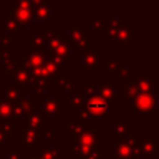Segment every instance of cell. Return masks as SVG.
<instances>
[{"instance_id": "1", "label": "cell", "mask_w": 159, "mask_h": 159, "mask_svg": "<svg viewBox=\"0 0 159 159\" xmlns=\"http://www.w3.org/2000/svg\"><path fill=\"white\" fill-rule=\"evenodd\" d=\"M103 138L96 130L88 129L68 142V152L77 159H86L91 154H102Z\"/></svg>"}, {"instance_id": "2", "label": "cell", "mask_w": 159, "mask_h": 159, "mask_svg": "<svg viewBox=\"0 0 159 159\" xmlns=\"http://www.w3.org/2000/svg\"><path fill=\"white\" fill-rule=\"evenodd\" d=\"M133 159H150L159 157L158 135H133L129 137Z\"/></svg>"}, {"instance_id": "3", "label": "cell", "mask_w": 159, "mask_h": 159, "mask_svg": "<svg viewBox=\"0 0 159 159\" xmlns=\"http://www.w3.org/2000/svg\"><path fill=\"white\" fill-rule=\"evenodd\" d=\"M67 37L73 51H80V56L91 51L92 46V36L82 27L78 22H68V34Z\"/></svg>"}, {"instance_id": "4", "label": "cell", "mask_w": 159, "mask_h": 159, "mask_svg": "<svg viewBox=\"0 0 159 159\" xmlns=\"http://www.w3.org/2000/svg\"><path fill=\"white\" fill-rule=\"evenodd\" d=\"M31 14L34 21L51 24L52 19L57 16V6L51 0H30Z\"/></svg>"}, {"instance_id": "5", "label": "cell", "mask_w": 159, "mask_h": 159, "mask_svg": "<svg viewBox=\"0 0 159 159\" xmlns=\"http://www.w3.org/2000/svg\"><path fill=\"white\" fill-rule=\"evenodd\" d=\"M21 27L30 26L34 21L31 14V1L26 0H14L11 2V10L7 11Z\"/></svg>"}, {"instance_id": "6", "label": "cell", "mask_w": 159, "mask_h": 159, "mask_svg": "<svg viewBox=\"0 0 159 159\" xmlns=\"http://www.w3.org/2000/svg\"><path fill=\"white\" fill-rule=\"evenodd\" d=\"M41 111L45 117H50L52 119H62L63 118V97H48L41 96L40 97Z\"/></svg>"}, {"instance_id": "7", "label": "cell", "mask_w": 159, "mask_h": 159, "mask_svg": "<svg viewBox=\"0 0 159 159\" xmlns=\"http://www.w3.org/2000/svg\"><path fill=\"white\" fill-rule=\"evenodd\" d=\"M84 107L87 108L91 119L92 118L107 119L108 118V109L112 108L111 104L106 99L99 97L98 94H94L92 97L84 98Z\"/></svg>"}, {"instance_id": "8", "label": "cell", "mask_w": 159, "mask_h": 159, "mask_svg": "<svg viewBox=\"0 0 159 159\" xmlns=\"http://www.w3.org/2000/svg\"><path fill=\"white\" fill-rule=\"evenodd\" d=\"M14 86L30 92L34 86V76L29 67H26L22 62H19L16 70L12 72V83Z\"/></svg>"}, {"instance_id": "9", "label": "cell", "mask_w": 159, "mask_h": 159, "mask_svg": "<svg viewBox=\"0 0 159 159\" xmlns=\"http://www.w3.org/2000/svg\"><path fill=\"white\" fill-rule=\"evenodd\" d=\"M132 104L138 113H142V114L153 113L157 108V92L138 93L133 98Z\"/></svg>"}, {"instance_id": "10", "label": "cell", "mask_w": 159, "mask_h": 159, "mask_svg": "<svg viewBox=\"0 0 159 159\" xmlns=\"http://www.w3.org/2000/svg\"><path fill=\"white\" fill-rule=\"evenodd\" d=\"M103 62V51L102 50H96V51H89L81 56V62H80V68L84 70L87 75H94L97 73L101 63Z\"/></svg>"}, {"instance_id": "11", "label": "cell", "mask_w": 159, "mask_h": 159, "mask_svg": "<svg viewBox=\"0 0 159 159\" xmlns=\"http://www.w3.org/2000/svg\"><path fill=\"white\" fill-rule=\"evenodd\" d=\"M108 130H113L114 143L118 140L128 139L132 137V120L130 118H114L111 124H108Z\"/></svg>"}, {"instance_id": "12", "label": "cell", "mask_w": 159, "mask_h": 159, "mask_svg": "<svg viewBox=\"0 0 159 159\" xmlns=\"http://www.w3.org/2000/svg\"><path fill=\"white\" fill-rule=\"evenodd\" d=\"M45 132V130H43ZM43 132H37L32 129H20L17 133V144L20 148H39L42 143Z\"/></svg>"}, {"instance_id": "13", "label": "cell", "mask_w": 159, "mask_h": 159, "mask_svg": "<svg viewBox=\"0 0 159 159\" xmlns=\"http://www.w3.org/2000/svg\"><path fill=\"white\" fill-rule=\"evenodd\" d=\"M22 128L32 129L37 132L46 130V117L40 107H35L30 114H27L22 120Z\"/></svg>"}, {"instance_id": "14", "label": "cell", "mask_w": 159, "mask_h": 159, "mask_svg": "<svg viewBox=\"0 0 159 159\" xmlns=\"http://www.w3.org/2000/svg\"><path fill=\"white\" fill-rule=\"evenodd\" d=\"M133 81L139 93L157 92L159 89V81L153 73H137Z\"/></svg>"}, {"instance_id": "15", "label": "cell", "mask_w": 159, "mask_h": 159, "mask_svg": "<svg viewBox=\"0 0 159 159\" xmlns=\"http://www.w3.org/2000/svg\"><path fill=\"white\" fill-rule=\"evenodd\" d=\"M135 37H137V29L132 27L130 22L125 21L122 26H119V29L114 34L112 42L114 46H119V45L128 46L133 42V40H135Z\"/></svg>"}, {"instance_id": "16", "label": "cell", "mask_w": 159, "mask_h": 159, "mask_svg": "<svg viewBox=\"0 0 159 159\" xmlns=\"http://www.w3.org/2000/svg\"><path fill=\"white\" fill-rule=\"evenodd\" d=\"M46 32L47 29L36 27L29 35V50L36 52H46Z\"/></svg>"}, {"instance_id": "17", "label": "cell", "mask_w": 159, "mask_h": 159, "mask_svg": "<svg viewBox=\"0 0 159 159\" xmlns=\"http://www.w3.org/2000/svg\"><path fill=\"white\" fill-rule=\"evenodd\" d=\"M62 129L68 133V135L75 139L78 135H81L83 132L91 129V120L89 119H76L72 118L68 120V123L62 125Z\"/></svg>"}, {"instance_id": "18", "label": "cell", "mask_w": 159, "mask_h": 159, "mask_svg": "<svg viewBox=\"0 0 159 159\" xmlns=\"http://www.w3.org/2000/svg\"><path fill=\"white\" fill-rule=\"evenodd\" d=\"M48 60V55L47 52H36V51H30V50H25L22 52V63L29 67L30 70L42 66L46 61Z\"/></svg>"}, {"instance_id": "19", "label": "cell", "mask_w": 159, "mask_h": 159, "mask_svg": "<svg viewBox=\"0 0 159 159\" xmlns=\"http://www.w3.org/2000/svg\"><path fill=\"white\" fill-rule=\"evenodd\" d=\"M48 56H57V57H62V58H66V60H70L71 57L75 56V51L70 43V40L67 37L66 34H61V37H60V41L56 45V47L47 53Z\"/></svg>"}, {"instance_id": "20", "label": "cell", "mask_w": 159, "mask_h": 159, "mask_svg": "<svg viewBox=\"0 0 159 159\" xmlns=\"http://www.w3.org/2000/svg\"><path fill=\"white\" fill-rule=\"evenodd\" d=\"M30 92L24 91L14 84H1L0 86V97L5 98L10 103H17L24 96L29 94Z\"/></svg>"}, {"instance_id": "21", "label": "cell", "mask_w": 159, "mask_h": 159, "mask_svg": "<svg viewBox=\"0 0 159 159\" xmlns=\"http://www.w3.org/2000/svg\"><path fill=\"white\" fill-rule=\"evenodd\" d=\"M0 26H1V34H6L11 36L14 34H19V35L24 34V27H21L9 12H6V15L0 17Z\"/></svg>"}, {"instance_id": "22", "label": "cell", "mask_w": 159, "mask_h": 159, "mask_svg": "<svg viewBox=\"0 0 159 159\" xmlns=\"http://www.w3.org/2000/svg\"><path fill=\"white\" fill-rule=\"evenodd\" d=\"M114 80L111 78H103L99 87H97V94L106 99L111 107L114 106Z\"/></svg>"}, {"instance_id": "23", "label": "cell", "mask_w": 159, "mask_h": 159, "mask_svg": "<svg viewBox=\"0 0 159 159\" xmlns=\"http://www.w3.org/2000/svg\"><path fill=\"white\" fill-rule=\"evenodd\" d=\"M53 86L56 87V89L62 92V97L70 96L75 91V80L71 78L68 73H60L56 77Z\"/></svg>"}, {"instance_id": "24", "label": "cell", "mask_w": 159, "mask_h": 159, "mask_svg": "<svg viewBox=\"0 0 159 159\" xmlns=\"http://www.w3.org/2000/svg\"><path fill=\"white\" fill-rule=\"evenodd\" d=\"M1 63H0V75H6V73H12L17 65H19V58L14 56L10 51H1Z\"/></svg>"}, {"instance_id": "25", "label": "cell", "mask_w": 159, "mask_h": 159, "mask_svg": "<svg viewBox=\"0 0 159 159\" xmlns=\"http://www.w3.org/2000/svg\"><path fill=\"white\" fill-rule=\"evenodd\" d=\"M19 125L17 124H2L0 123V147L6 148L7 144L12 140L14 135H17L19 133Z\"/></svg>"}, {"instance_id": "26", "label": "cell", "mask_w": 159, "mask_h": 159, "mask_svg": "<svg viewBox=\"0 0 159 159\" xmlns=\"http://www.w3.org/2000/svg\"><path fill=\"white\" fill-rule=\"evenodd\" d=\"M124 22H125L124 16H112V17H109L108 21L106 22V27H104V31L102 34L103 40H112L114 34L119 29V26H122Z\"/></svg>"}, {"instance_id": "27", "label": "cell", "mask_w": 159, "mask_h": 159, "mask_svg": "<svg viewBox=\"0 0 159 159\" xmlns=\"http://www.w3.org/2000/svg\"><path fill=\"white\" fill-rule=\"evenodd\" d=\"M113 155L116 159H133L129 138L116 142V145L113 149Z\"/></svg>"}, {"instance_id": "28", "label": "cell", "mask_w": 159, "mask_h": 159, "mask_svg": "<svg viewBox=\"0 0 159 159\" xmlns=\"http://www.w3.org/2000/svg\"><path fill=\"white\" fill-rule=\"evenodd\" d=\"M55 81L50 80V78H36L34 80V86H32V91H34V96H45L46 92L51 91L53 87Z\"/></svg>"}, {"instance_id": "29", "label": "cell", "mask_w": 159, "mask_h": 159, "mask_svg": "<svg viewBox=\"0 0 159 159\" xmlns=\"http://www.w3.org/2000/svg\"><path fill=\"white\" fill-rule=\"evenodd\" d=\"M36 159H62L63 148L62 147H48L43 148L40 152H35Z\"/></svg>"}, {"instance_id": "30", "label": "cell", "mask_w": 159, "mask_h": 159, "mask_svg": "<svg viewBox=\"0 0 159 159\" xmlns=\"http://www.w3.org/2000/svg\"><path fill=\"white\" fill-rule=\"evenodd\" d=\"M12 103L0 97V123L12 124Z\"/></svg>"}, {"instance_id": "31", "label": "cell", "mask_w": 159, "mask_h": 159, "mask_svg": "<svg viewBox=\"0 0 159 159\" xmlns=\"http://www.w3.org/2000/svg\"><path fill=\"white\" fill-rule=\"evenodd\" d=\"M120 57L118 56H109L106 61H103L99 66V70L103 75H109V73H114V71L118 68L119 63H120Z\"/></svg>"}, {"instance_id": "32", "label": "cell", "mask_w": 159, "mask_h": 159, "mask_svg": "<svg viewBox=\"0 0 159 159\" xmlns=\"http://www.w3.org/2000/svg\"><path fill=\"white\" fill-rule=\"evenodd\" d=\"M132 72L130 62H120L118 68L113 73V80H128Z\"/></svg>"}, {"instance_id": "33", "label": "cell", "mask_w": 159, "mask_h": 159, "mask_svg": "<svg viewBox=\"0 0 159 159\" xmlns=\"http://www.w3.org/2000/svg\"><path fill=\"white\" fill-rule=\"evenodd\" d=\"M19 103L21 104L22 111H24V114H25V117H26V116L30 114V113L32 112V109L35 108V96L29 93V94L24 96V97L19 101Z\"/></svg>"}, {"instance_id": "34", "label": "cell", "mask_w": 159, "mask_h": 159, "mask_svg": "<svg viewBox=\"0 0 159 159\" xmlns=\"http://www.w3.org/2000/svg\"><path fill=\"white\" fill-rule=\"evenodd\" d=\"M78 91L82 93L83 98H88V97H92V96L97 94V86L93 84L92 81L88 78V80H86V82L80 86V89Z\"/></svg>"}, {"instance_id": "35", "label": "cell", "mask_w": 159, "mask_h": 159, "mask_svg": "<svg viewBox=\"0 0 159 159\" xmlns=\"http://www.w3.org/2000/svg\"><path fill=\"white\" fill-rule=\"evenodd\" d=\"M68 97H70V99H68V103L67 104H68L70 108L76 109V108L82 107L84 104V98H83L82 93L80 91H77V89H75Z\"/></svg>"}, {"instance_id": "36", "label": "cell", "mask_w": 159, "mask_h": 159, "mask_svg": "<svg viewBox=\"0 0 159 159\" xmlns=\"http://www.w3.org/2000/svg\"><path fill=\"white\" fill-rule=\"evenodd\" d=\"M89 24H91V34H101V35L103 34L106 22L102 19H99L97 16H92Z\"/></svg>"}, {"instance_id": "37", "label": "cell", "mask_w": 159, "mask_h": 159, "mask_svg": "<svg viewBox=\"0 0 159 159\" xmlns=\"http://www.w3.org/2000/svg\"><path fill=\"white\" fill-rule=\"evenodd\" d=\"M12 50V36L1 34L0 36V51H10Z\"/></svg>"}, {"instance_id": "38", "label": "cell", "mask_w": 159, "mask_h": 159, "mask_svg": "<svg viewBox=\"0 0 159 159\" xmlns=\"http://www.w3.org/2000/svg\"><path fill=\"white\" fill-rule=\"evenodd\" d=\"M125 89L124 84H114V103L125 102Z\"/></svg>"}, {"instance_id": "39", "label": "cell", "mask_w": 159, "mask_h": 159, "mask_svg": "<svg viewBox=\"0 0 159 159\" xmlns=\"http://www.w3.org/2000/svg\"><path fill=\"white\" fill-rule=\"evenodd\" d=\"M75 118L76 119H89L91 120V117H89L88 111L84 107V104L82 107H78V108L75 109Z\"/></svg>"}, {"instance_id": "40", "label": "cell", "mask_w": 159, "mask_h": 159, "mask_svg": "<svg viewBox=\"0 0 159 159\" xmlns=\"http://www.w3.org/2000/svg\"><path fill=\"white\" fill-rule=\"evenodd\" d=\"M57 130L56 129H50V130H45L43 132V135H42V142L46 140V142H56L57 140Z\"/></svg>"}, {"instance_id": "41", "label": "cell", "mask_w": 159, "mask_h": 159, "mask_svg": "<svg viewBox=\"0 0 159 159\" xmlns=\"http://www.w3.org/2000/svg\"><path fill=\"white\" fill-rule=\"evenodd\" d=\"M86 159H102V157H101V154H91L89 157H87Z\"/></svg>"}, {"instance_id": "42", "label": "cell", "mask_w": 159, "mask_h": 159, "mask_svg": "<svg viewBox=\"0 0 159 159\" xmlns=\"http://www.w3.org/2000/svg\"><path fill=\"white\" fill-rule=\"evenodd\" d=\"M1 60H2V56H1V51H0V63H1Z\"/></svg>"}, {"instance_id": "43", "label": "cell", "mask_w": 159, "mask_h": 159, "mask_svg": "<svg viewBox=\"0 0 159 159\" xmlns=\"http://www.w3.org/2000/svg\"><path fill=\"white\" fill-rule=\"evenodd\" d=\"M0 159H2V158H0Z\"/></svg>"}]
</instances>
